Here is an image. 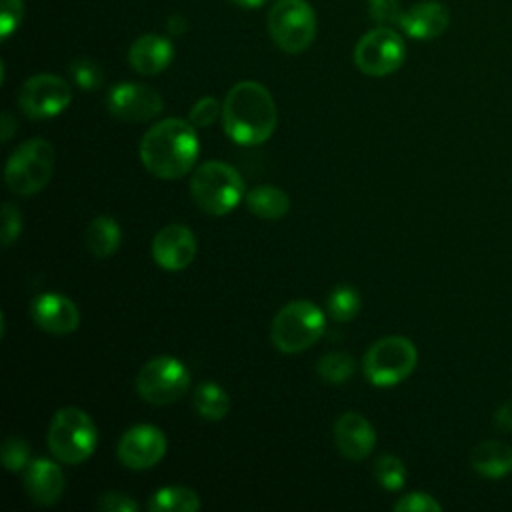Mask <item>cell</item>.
<instances>
[{
    "label": "cell",
    "instance_id": "obj_8",
    "mask_svg": "<svg viewBox=\"0 0 512 512\" xmlns=\"http://www.w3.org/2000/svg\"><path fill=\"white\" fill-rule=\"evenodd\" d=\"M266 22L274 44L288 54L304 52L318 30L316 12L306 0H276Z\"/></svg>",
    "mask_w": 512,
    "mask_h": 512
},
{
    "label": "cell",
    "instance_id": "obj_25",
    "mask_svg": "<svg viewBox=\"0 0 512 512\" xmlns=\"http://www.w3.org/2000/svg\"><path fill=\"white\" fill-rule=\"evenodd\" d=\"M328 312L334 320L338 322H348L352 318H356V314L360 312V306H362V300H360V294L354 286H348V284H342V286H336L330 296H328Z\"/></svg>",
    "mask_w": 512,
    "mask_h": 512
},
{
    "label": "cell",
    "instance_id": "obj_12",
    "mask_svg": "<svg viewBox=\"0 0 512 512\" xmlns=\"http://www.w3.org/2000/svg\"><path fill=\"white\" fill-rule=\"evenodd\" d=\"M166 436L152 424H136L128 428L116 448L118 460L132 470H148L166 454Z\"/></svg>",
    "mask_w": 512,
    "mask_h": 512
},
{
    "label": "cell",
    "instance_id": "obj_35",
    "mask_svg": "<svg viewBox=\"0 0 512 512\" xmlns=\"http://www.w3.org/2000/svg\"><path fill=\"white\" fill-rule=\"evenodd\" d=\"M96 508L102 512H138V502L132 500L128 494L122 492H104L98 502Z\"/></svg>",
    "mask_w": 512,
    "mask_h": 512
},
{
    "label": "cell",
    "instance_id": "obj_7",
    "mask_svg": "<svg viewBox=\"0 0 512 512\" xmlns=\"http://www.w3.org/2000/svg\"><path fill=\"white\" fill-rule=\"evenodd\" d=\"M418 362V352L406 336H384L376 340L362 358L364 376L378 388L396 386L406 380Z\"/></svg>",
    "mask_w": 512,
    "mask_h": 512
},
{
    "label": "cell",
    "instance_id": "obj_38",
    "mask_svg": "<svg viewBox=\"0 0 512 512\" xmlns=\"http://www.w3.org/2000/svg\"><path fill=\"white\" fill-rule=\"evenodd\" d=\"M184 28H186V20H184L182 16H172V18L168 20V30H170L172 34H180Z\"/></svg>",
    "mask_w": 512,
    "mask_h": 512
},
{
    "label": "cell",
    "instance_id": "obj_30",
    "mask_svg": "<svg viewBox=\"0 0 512 512\" xmlns=\"http://www.w3.org/2000/svg\"><path fill=\"white\" fill-rule=\"evenodd\" d=\"M222 116V104L214 96H204L194 102V106L188 112V120L196 128H208L216 122V118Z\"/></svg>",
    "mask_w": 512,
    "mask_h": 512
},
{
    "label": "cell",
    "instance_id": "obj_18",
    "mask_svg": "<svg viewBox=\"0 0 512 512\" xmlns=\"http://www.w3.org/2000/svg\"><path fill=\"white\" fill-rule=\"evenodd\" d=\"M450 24V14L442 2L426 0L402 12L398 26L416 40H432L440 36Z\"/></svg>",
    "mask_w": 512,
    "mask_h": 512
},
{
    "label": "cell",
    "instance_id": "obj_20",
    "mask_svg": "<svg viewBox=\"0 0 512 512\" xmlns=\"http://www.w3.org/2000/svg\"><path fill=\"white\" fill-rule=\"evenodd\" d=\"M470 464L484 478H502L512 470V446L498 440L480 442L470 454Z\"/></svg>",
    "mask_w": 512,
    "mask_h": 512
},
{
    "label": "cell",
    "instance_id": "obj_34",
    "mask_svg": "<svg viewBox=\"0 0 512 512\" xmlns=\"http://www.w3.org/2000/svg\"><path fill=\"white\" fill-rule=\"evenodd\" d=\"M368 12L374 22L388 26L398 24L404 10L400 8V0H368Z\"/></svg>",
    "mask_w": 512,
    "mask_h": 512
},
{
    "label": "cell",
    "instance_id": "obj_19",
    "mask_svg": "<svg viewBox=\"0 0 512 512\" xmlns=\"http://www.w3.org/2000/svg\"><path fill=\"white\" fill-rule=\"evenodd\" d=\"M174 58V46L166 36L142 34L128 48V62L142 76H156L168 68Z\"/></svg>",
    "mask_w": 512,
    "mask_h": 512
},
{
    "label": "cell",
    "instance_id": "obj_23",
    "mask_svg": "<svg viewBox=\"0 0 512 512\" xmlns=\"http://www.w3.org/2000/svg\"><path fill=\"white\" fill-rule=\"evenodd\" d=\"M192 404H194V410L202 418L222 420L228 414L230 396L220 384H216L212 380H204V382L196 384V388L192 392Z\"/></svg>",
    "mask_w": 512,
    "mask_h": 512
},
{
    "label": "cell",
    "instance_id": "obj_6",
    "mask_svg": "<svg viewBox=\"0 0 512 512\" xmlns=\"http://www.w3.org/2000/svg\"><path fill=\"white\" fill-rule=\"evenodd\" d=\"M54 148L44 138H28L10 154L4 180L6 186L20 196L38 194L52 178Z\"/></svg>",
    "mask_w": 512,
    "mask_h": 512
},
{
    "label": "cell",
    "instance_id": "obj_27",
    "mask_svg": "<svg viewBox=\"0 0 512 512\" xmlns=\"http://www.w3.org/2000/svg\"><path fill=\"white\" fill-rule=\"evenodd\" d=\"M374 478L386 490H400L406 482V466L400 458L384 454L374 462Z\"/></svg>",
    "mask_w": 512,
    "mask_h": 512
},
{
    "label": "cell",
    "instance_id": "obj_4",
    "mask_svg": "<svg viewBox=\"0 0 512 512\" xmlns=\"http://www.w3.org/2000/svg\"><path fill=\"white\" fill-rule=\"evenodd\" d=\"M46 442L58 462L80 464L92 456L98 444V430L88 412L66 406L52 416Z\"/></svg>",
    "mask_w": 512,
    "mask_h": 512
},
{
    "label": "cell",
    "instance_id": "obj_24",
    "mask_svg": "<svg viewBox=\"0 0 512 512\" xmlns=\"http://www.w3.org/2000/svg\"><path fill=\"white\" fill-rule=\"evenodd\" d=\"M150 512H198L200 498L186 486H164L148 500Z\"/></svg>",
    "mask_w": 512,
    "mask_h": 512
},
{
    "label": "cell",
    "instance_id": "obj_29",
    "mask_svg": "<svg viewBox=\"0 0 512 512\" xmlns=\"http://www.w3.org/2000/svg\"><path fill=\"white\" fill-rule=\"evenodd\" d=\"M0 456H2V464H4L6 470L20 472L30 462V446H28V442L24 438L12 434V436H8L4 440Z\"/></svg>",
    "mask_w": 512,
    "mask_h": 512
},
{
    "label": "cell",
    "instance_id": "obj_21",
    "mask_svg": "<svg viewBox=\"0 0 512 512\" xmlns=\"http://www.w3.org/2000/svg\"><path fill=\"white\" fill-rule=\"evenodd\" d=\"M244 202L248 210L262 220H278L288 214L290 198L288 194L272 184H262L246 192Z\"/></svg>",
    "mask_w": 512,
    "mask_h": 512
},
{
    "label": "cell",
    "instance_id": "obj_31",
    "mask_svg": "<svg viewBox=\"0 0 512 512\" xmlns=\"http://www.w3.org/2000/svg\"><path fill=\"white\" fill-rule=\"evenodd\" d=\"M396 512H440L442 504L426 492H410L394 502Z\"/></svg>",
    "mask_w": 512,
    "mask_h": 512
},
{
    "label": "cell",
    "instance_id": "obj_39",
    "mask_svg": "<svg viewBox=\"0 0 512 512\" xmlns=\"http://www.w3.org/2000/svg\"><path fill=\"white\" fill-rule=\"evenodd\" d=\"M232 4L240 6V8H246V10H254V8H260L264 6L268 0H230Z\"/></svg>",
    "mask_w": 512,
    "mask_h": 512
},
{
    "label": "cell",
    "instance_id": "obj_37",
    "mask_svg": "<svg viewBox=\"0 0 512 512\" xmlns=\"http://www.w3.org/2000/svg\"><path fill=\"white\" fill-rule=\"evenodd\" d=\"M0 126H2V128H0V136H2L4 142H8V140L12 138V134L16 132V120H14L8 112H4Z\"/></svg>",
    "mask_w": 512,
    "mask_h": 512
},
{
    "label": "cell",
    "instance_id": "obj_22",
    "mask_svg": "<svg viewBox=\"0 0 512 512\" xmlns=\"http://www.w3.org/2000/svg\"><path fill=\"white\" fill-rule=\"evenodd\" d=\"M122 242V230L112 216H96L86 228V246L96 258H110Z\"/></svg>",
    "mask_w": 512,
    "mask_h": 512
},
{
    "label": "cell",
    "instance_id": "obj_36",
    "mask_svg": "<svg viewBox=\"0 0 512 512\" xmlns=\"http://www.w3.org/2000/svg\"><path fill=\"white\" fill-rule=\"evenodd\" d=\"M494 428L500 432H512V404H504L496 410Z\"/></svg>",
    "mask_w": 512,
    "mask_h": 512
},
{
    "label": "cell",
    "instance_id": "obj_2",
    "mask_svg": "<svg viewBox=\"0 0 512 512\" xmlns=\"http://www.w3.org/2000/svg\"><path fill=\"white\" fill-rule=\"evenodd\" d=\"M276 104L270 90L254 80L236 82L222 102V128L242 146L266 142L276 130Z\"/></svg>",
    "mask_w": 512,
    "mask_h": 512
},
{
    "label": "cell",
    "instance_id": "obj_10",
    "mask_svg": "<svg viewBox=\"0 0 512 512\" xmlns=\"http://www.w3.org/2000/svg\"><path fill=\"white\" fill-rule=\"evenodd\" d=\"M406 58L402 36L390 26H376L360 36L354 46V64L368 76H388L396 72Z\"/></svg>",
    "mask_w": 512,
    "mask_h": 512
},
{
    "label": "cell",
    "instance_id": "obj_33",
    "mask_svg": "<svg viewBox=\"0 0 512 512\" xmlns=\"http://www.w3.org/2000/svg\"><path fill=\"white\" fill-rule=\"evenodd\" d=\"M20 232H22V214L14 204L6 202L2 206V232H0L2 246L6 248L10 244H14L18 240Z\"/></svg>",
    "mask_w": 512,
    "mask_h": 512
},
{
    "label": "cell",
    "instance_id": "obj_13",
    "mask_svg": "<svg viewBox=\"0 0 512 512\" xmlns=\"http://www.w3.org/2000/svg\"><path fill=\"white\" fill-rule=\"evenodd\" d=\"M108 110L124 122H146L156 118L162 108V96L146 84L120 82L108 92Z\"/></svg>",
    "mask_w": 512,
    "mask_h": 512
},
{
    "label": "cell",
    "instance_id": "obj_16",
    "mask_svg": "<svg viewBox=\"0 0 512 512\" xmlns=\"http://www.w3.org/2000/svg\"><path fill=\"white\" fill-rule=\"evenodd\" d=\"M334 442L344 458L360 462L374 450L376 430L360 412L350 410L334 422Z\"/></svg>",
    "mask_w": 512,
    "mask_h": 512
},
{
    "label": "cell",
    "instance_id": "obj_5",
    "mask_svg": "<svg viewBox=\"0 0 512 512\" xmlns=\"http://www.w3.org/2000/svg\"><path fill=\"white\" fill-rule=\"evenodd\" d=\"M324 312L310 300H292L284 304L270 326L272 344L282 354L308 350L324 334Z\"/></svg>",
    "mask_w": 512,
    "mask_h": 512
},
{
    "label": "cell",
    "instance_id": "obj_28",
    "mask_svg": "<svg viewBox=\"0 0 512 512\" xmlns=\"http://www.w3.org/2000/svg\"><path fill=\"white\" fill-rule=\"evenodd\" d=\"M68 72L74 84L82 90H96L104 84L102 68L90 58H74L68 66Z\"/></svg>",
    "mask_w": 512,
    "mask_h": 512
},
{
    "label": "cell",
    "instance_id": "obj_11",
    "mask_svg": "<svg viewBox=\"0 0 512 512\" xmlns=\"http://www.w3.org/2000/svg\"><path fill=\"white\" fill-rule=\"evenodd\" d=\"M72 102L70 84L50 72H40L24 80L18 90V106L20 110L34 120L54 118L68 108Z\"/></svg>",
    "mask_w": 512,
    "mask_h": 512
},
{
    "label": "cell",
    "instance_id": "obj_3",
    "mask_svg": "<svg viewBox=\"0 0 512 512\" xmlns=\"http://www.w3.org/2000/svg\"><path fill=\"white\" fill-rule=\"evenodd\" d=\"M190 196L202 212L224 216L232 212L246 194L236 168L220 160H208L192 172Z\"/></svg>",
    "mask_w": 512,
    "mask_h": 512
},
{
    "label": "cell",
    "instance_id": "obj_26",
    "mask_svg": "<svg viewBox=\"0 0 512 512\" xmlns=\"http://www.w3.org/2000/svg\"><path fill=\"white\" fill-rule=\"evenodd\" d=\"M318 376L328 384H342L354 374V358L348 352H326L316 364Z\"/></svg>",
    "mask_w": 512,
    "mask_h": 512
},
{
    "label": "cell",
    "instance_id": "obj_14",
    "mask_svg": "<svg viewBox=\"0 0 512 512\" xmlns=\"http://www.w3.org/2000/svg\"><path fill=\"white\" fill-rule=\"evenodd\" d=\"M196 256V236L184 224H166L154 234L152 258L170 272L184 270Z\"/></svg>",
    "mask_w": 512,
    "mask_h": 512
},
{
    "label": "cell",
    "instance_id": "obj_17",
    "mask_svg": "<svg viewBox=\"0 0 512 512\" xmlns=\"http://www.w3.org/2000/svg\"><path fill=\"white\" fill-rule=\"evenodd\" d=\"M24 488L32 502L52 506L64 492L62 468L48 458H34L24 468Z\"/></svg>",
    "mask_w": 512,
    "mask_h": 512
},
{
    "label": "cell",
    "instance_id": "obj_15",
    "mask_svg": "<svg viewBox=\"0 0 512 512\" xmlns=\"http://www.w3.org/2000/svg\"><path fill=\"white\" fill-rule=\"evenodd\" d=\"M30 318L40 330L56 336L72 334L80 326L78 306L58 292L38 294L30 302Z\"/></svg>",
    "mask_w": 512,
    "mask_h": 512
},
{
    "label": "cell",
    "instance_id": "obj_32",
    "mask_svg": "<svg viewBox=\"0 0 512 512\" xmlns=\"http://www.w3.org/2000/svg\"><path fill=\"white\" fill-rule=\"evenodd\" d=\"M24 18L22 0H0V36L6 40L12 32L18 30Z\"/></svg>",
    "mask_w": 512,
    "mask_h": 512
},
{
    "label": "cell",
    "instance_id": "obj_9",
    "mask_svg": "<svg viewBox=\"0 0 512 512\" xmlns=\"http://www.w3.org/2000/svg\"><path fill=\"white\" fill-rule=\"evenodd\" d=\"M190 388V372L174 356H156L148 360L136 376L138 396L154 406H166L180 400Z\"/></svg>",
    "mask_w": 512,
    "mask_h": 512
},
{
    "label": "cell",
    "instance_id": "obj_1",
    "mask_svg": "<svg viewBox=\"0 0 512 512\" xmlns=\"http://www.w3.org/2000/svg\"><path fill=\"white\" fill-rule=\"evenodd\" d=\"M200 152L196 126L182 118H164L150 126L140 140V162L156 178L176 180L186 176Z\"/></svg>",
    "mask_w": 512,
    "mask_h": 512
}]
</instances>
